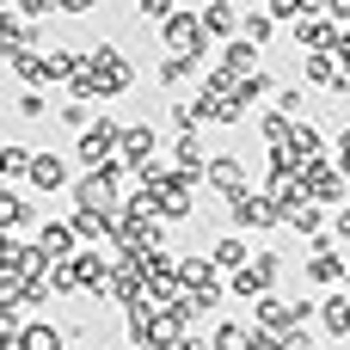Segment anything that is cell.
Listing matches in <instances>:
<instances>
[{
  "instance_id": "obj_28",
  "label": "cell",
  "mask_w": 350,
  "mask_h": 350,
  "mask_svg": "<svg viewBox=\"0 0 350 350\" xmlns=\"http://www.w3.org/2000/svg\"><path fill=\"white\" fill-rule=\"evenodd\" d=\"M0 185H6V154H0Z\"/></svg>"
},
{
  "instance_id": "obj_21",
  "label": "cell",
  "mask_w": 350,
  "mask_h": 350,
  "mask_svg": "<svg viewBox=\"0 0 350 350\" xmlns=\"http://www.w3.org/2000/svg\"><path fill=\"white\" fill-rule=\"evenodd\" d=\"M135 12H142V18H148V25H154V18H160V25H166V18H172V12H178V0H142V6H135Z\"/></svg>"
},
{
  "instance_id": "obj_15",
  "label": "cell",
  "mask_w": 350,
  "mask_h": 350,
  "mask_svg": "<svg viewBox=\"0 0 350 350\" xmlns=\"http://www.w3.org/2000/svg\"><path fill=\"white\" fill-rule=\"evenodd\" d=\"M68 345V332H55V326H25L18 332V350H62Z\"/></svg>"
},
{
  "instance_id": "obj_19",
  "label": "cell",
  "mask_w": 350,
  "mask_h": 350,
  "mask_svg": "<svg viewBox=\"0 0 350 350\" xmlns=\"http://www.w3.org/2000/svg\"><path fill=\"white\" fill-rule=\"evenodd\" d=\"M271 31H277L271 12H252V18H246V43H271Z\"/></svg>"
},
{
  "instance_id": "obj_9",
  "label": "cell",
  "mask_w": 350,
  "mask_h": 350,
  "mask_svg": "<svg viewBox=\"0 0 350 350\" xmlns=\"http://www.w3.org/2000/svg\"><path fill=\"white\" fill-rule=\"evenodd\" d=\"M74 240H80V234H74V221H43V228H37V252H43L49 265L74 258Z\"/></svg>"
},
{
  "instance_id": "obj_14",
  "label": "cell",
  "mask_w": 350,
  "mask_h": 350,
  "mask_svg": "<svg viewBox=\"0 0 350 350\" xmlns=\"http://www.w3.org/2000/svg\"><path fill=\"white\" fill-rule=\"evenodd\" d=\"M320 326H326L332 338H350V295H326V308H320Z\"/></svg>"
},
{
  "instance_id": "obj_4",
  "label": "cell",
  "mask_w": 350,
  "mask_h": 350,
  "mask_svg": "<svg viewBox=\"0 0 350 350\" xmlns=\"http://www.w3.org/2000/svg\"><path fill=\"white\" fill-rule=\"evenodd\" d=\"M228 203H234V228H277V221H283V209H277L265 191H234Z\"/></svg>"
},
{
  "instance_id": "obj_8",
  "label": "cell",
  "mask_w": 350,
  "mask_h": 350,
  "mask_svg": "<svg viewBox=\"0 0 350 350\" xmlns=\"http://www.w3.org/2000/svg\"><path fill=\"white\" fill-rule=\"evenodd\" d=\"M117 160H123V166H135V172H142V166H148V160H154V129H148V123H129V129H123V135H117Z\"/></svg>"
},
{
  "instance_id": "obj_3",
  "label": "cell",
  "mask_w": 350,
  "mask_h": 350,
  "mask_svg": "<svg viewBox=\"0 0 350 350\" xmlns=\"http://www.w3.org/2000/svg\"><path fill=\"white\" fill-rule=\"evenodd\" d=\"M117 135H123V129H117L111 117H105V123H92V129L80 135V148H74V154H80V166H86V172L111 166V160H117Z\"/></svg>"
},
{
  "instance_id": "obj_6",
  "label": "cell",
  "mask_w": 350,
  "mask_h": 350,
  "mask_svg": "<svg viewBox=\"0 0 350 350\" xmlns=\"http://www.w3.org/2000/svg\"><path fill=\"white\" fill-rule=\"evenodd\" d=\"M0 43H6V55L37 49V18H25L18 6H0Z\"/></svg>"
},
{
  "instance_id": "obj_20",
  "label": "cell",
  "mask_w": 350,
  "mask_h": 350,
  "mask_svg": "<svg viewBox=\"0 0 350 350\" xmlns=\"http://www.w3.org/2000/svg\"><path fill=\"white\" fill-rule=\"evenodd\" d=\"M12 111H18V117H43V111H49V98L31 86V92H18V105H12Z\"/></svg>"
},
{
  "instance_id": "obj_10",
  "label": "cell",
  "mask_w": 350,
  "mask_h": 350,
  "mask_svg": "<svg viewBox=\"0 0 350 350\" xmlns=\"http://www.w3.org/2000/svg\"><path fill=\"white\" fill-rule=\"evenodd\" d=\"M31 185H37V191H62V185H68V160H62V154H37V160H31Z\"/></svg>"
},
{
  "instance_id": "obj_7",
  "label": "cell",
  "mask_w": 350,
  "mask_h": 350,
  "mask_svg": "<svg viewBox=\"0 0 350 350\" xmlns=\"http://www.w3.org/2000/svg\"><path fill=\"white\" fill-rule=\"evenodd\" d=\"M295 43H308L314 55H326V49H338V25L320 18V12H301V18H295Z\"/></svg>"
},
{
  "instance_id": "obj_24",
  "label": "cell",
  "mask_w": 350,
  "mask_h": 350,
  "mask_svg": "<svg viewBox=\"0 0 350 350\" xmlns=\"http://www.w3.org/2000/svg\"><path fill=\"white\" fill-rule=\"evenodd\" d=\"M277 111H283V117H295V111H301V92H295V86H283V92H277Z\"/></svg>"
},
{
  "instance_id": "obj_26",
  "label": "cell",
  "mask_w": 350,
  "mask_h": 350,
  "mask_svg": "<svg viewBox=\"0 0 350 350\" xmlns=\"http://www.w3.org/2000/svg\"><path fill=\"white\" fill-rule=\"evenodd\" d=\"M338 172H350V129L338 135Z\"/></svg>"
},
{
  "instance_id": "obj_27",
  "label": "cell",
  "mask_w": 350,
  "mask_h": 350,
  "mask_svg": "<svg viewBox=\"0 0 350 350\" xmlns=\"http://www.w3.org/2000/svg\"><path fill=\"white\" fill-rule=\"evenodd\" d=\"M49 6H55V12H86L92 0H49Z\"/></svg>"
},
{
  "instance_id": "obj_18",
  "label": "cell",
  "mask_w": 350,
  "mask_h": 350,
  "mask_svg": "<svg viewBox=\"0 0 350 350\" xmlns=\"http://www.w3.org/2000/svg\"><path fill=\"white\" fill-rule=\"evenodd\" d=\"M191 68H197V55H166V62H160V80H166V86H178Z\"/></svg>"
},
{
  "instance_id": "obj_1",
  "label": "cell",
  "mask_w": 350,
  "mask_h": 350,
  "mask_svg": "<svg viewBox=\"0 0 350 350\" xmlns=\"http://www.w3.org/2000/svg\"><path fill=\"white\" fill-rule=\"evenodd\" d=\"M86 80H92L98 92H129V86H135V68H129V55H123L117 43H98L92 62H86Z\"/></svg>"
},
{
  "instance_id": "obj_22",
  "label": "cell",
  "mask_w": 350,
  "mask_h": 350,
  "mask_svg": "<svg viewBox=\"0 0 350 350\" xmlns=\"http://www.w3.org/2000/svg\"><path fill=\"white\" fill-rule=\"evenodd\" d=\"M62 123H74V129H92V105H80V98H74V105H62Z\"/></svg>"
},
{
  "instance_id": "obj_17",
  "label": "cell",
  "mask_w": 350,
  "mask_h": 350,
  "mask_svg": "<svg viewBox=\"0 0 350 350\" xmlns=\"http://www.w3.org/2000/svg\"><path fill=\"white\" fill-rule=\"evenodd\" d=\"M289 228H301V234H314V240H320V228H326V215H320L314 203H295V209H289Z\"/></svg>"
},
{
  "instance_id": "obj_29",
  "label": "cell",
  "mask_w": 350,
  "mask_h": 350,
  "mask_svg": "<svg viewBox=\"0 0 350 350\" xmlns=\"http://www.w3.org/2000/svg\"><path fill=\"white\" fill-rule=\"evenodd\" d=\"M0 62H12V55H6V43H0Z\"/></svg>"
},
{
  "instance_id": "obj_5",
  "label": "cell",
  "mask_w": 350,
  "mask_h": 350,
  "mask_svg": "<svg viewBox=\"0 0 350 350\" xmlns=\"http://www.w3.org/2000/svg\"><path fill=\"white\" fill-rule=\"evenodd\" d=\"M301 191H308V203H332L345 191V172L326 166V160H314V166H301Z\"/></svg>"
},
{
  "instance_id": "obj_11",
  "label": "cell",
  "mask_w": 350,
  "mask_h": 350,
  "mask_svg": "<svg viewBox=\"0 0 350 350\" xmlns=\"http://www.w3.org/2000/svg\"><path fill=\"white\" fill-rule=\"evenodd\" d=\"M203 178H209V185H215V191H228V197H234V191H246V185H240V178H246V172H240V160H234V154H215V160H209V172H203Z\"/></svg>"
},
{
  "instance_id": "obj_23",
  "label": "cell",
  "mask_w": 350,
  "mask_h": 350,
  "mask_svg": "<svg viewBox=\"0 0 350 350\" xmlns=\"http://www.w3.org/2000/svg\"><path fill=\"white\" fill-rule=\"evenodd\" d=\"M271 18H301V0H265Z\"/></svg>"
},
{
  "instance_id": "obj_16",
  "label": "cell",
  "mask_w": 350,
  "mask_h": 350,
  "mask_svg": "<svg viewBox=\"0 0 350 350\" xmlns=\"http://www.w3.org/2000/svg\"><path fill=\"white\" fill-rule=\"evenodd\" d=\"M234 25H240V18H234V6H228V0H215V6H203V31H209V37H228Z\"/></svg>"
},
{
  "instance_id": "obj_2",
  "label": "cell",
  "mask_w": 350,
  "mask_h": 350,
  "mask_svg": "<svg viewBox=\"0 0 350 350\" xmlns=\"http://www.w3.org/2000/svg\"><path fill=\"white\" fill-rule=\"evenodd\" d=\"M271 289H277V252H252V265H240V271H234V295L265 301Z\"/></svg>"
},
{
  "instance_id": "obj_12",
  "label": "cell",
  "mask_w": 350,
  "mask_h": 350,
  "mask_svg": "<svg viewBox=\"0 0 350 350\" xmlns=\"http://www.w3.org/2000/svg\"><path fill=\"white\" fill-rule=\"evenodd\" d=\"M209 265H215V271H240V265H252V252H246V240H240V234H221V240H215V252H209Z\"/></svg>"
},
{
  "instance_id": "obj_25",
  "label": "cell",
  "mask_w": 350,
  "mask_h": 350,
  "mask_svg": "<svg viewBox=\"0 0 350 350\" xmlns=\"http://www.w3.org/2000/svg\"><path fill=\"white\" fill-rule=\"evenodd\" d=\"M326 12H332L338 25H350V0H326Z\"/></svg>"
},
{
  "instance_id": "obj_13",
  "label": "cell",
  "mask_w": 350,
  "mask_h": 350,
  "mask_svg": "<svg viewBox=\"0 0 350 350\" xmlns=\"http://www.w3.org/2000/svg\"><path fill=\"white\" fill-rule=\"evenodd\" d=\"M31 221V203L12 191V185H0V234H12V228H25Z\"/></svg>"
}]
</instances>
